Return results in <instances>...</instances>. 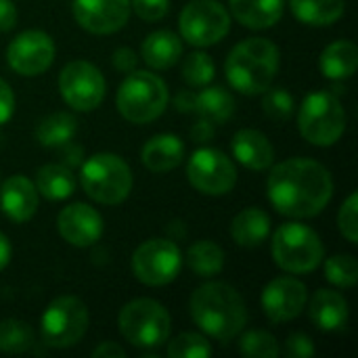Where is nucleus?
Returning <instances> with one entry per match:
<instances>
[{
	"label": "nucleus",
	"mask_w": 358,
	"mask_h": 358,
	"mask_svg": "<svg viewBox=\"0 0 358 358\" xmlns=\"http://www.w3.org/2000/svg\"><path fill=\"white\" fill-rule=\"evenodd\" d=\"M266 193L279 214L296 220L313 218L331 201L334 178L323 164L306 157H294L271 170Z\"/></svg>",
	"instance_id": "f257e3e1"
},
{
	"label": "nucleus",
	"mask_w": 358,
	"mask_h": 358,
	"mask_svg": "<svg viewBox=\"0 0 358 358\" xmlns=\"http://www.w3.org/2000/svg\"><path fill=\"white\" fill-rule=\"evenodd\" d=\"M189 313L193 323L220 344L233 342L248 323V308L241 294L220 281L197 287L189 300Z\"/></svg>",
	"instance_id": "f03ea898"
},
{
	"label": "nucleus",
	"mask_w": 358,
	"mask_h": 358,
	"mask_svg": "<svg viewBox=\"0 0 358 358\" xmlns=\"http://www.w3.org/2000/svg\"><path fill=\"white\" fill-rule=\"evenodd\" d=\"M224 71L229 84L241 94H262L279 71V48L268 38L241 40L229 52Z\"/></svg>",
	"instance_id": "7ed1b4c3"
},
{
	"label": "nucleus",
	"mask_w": 358,
	"mask_h": 358,
	"mask_svg": "<svg viewBox=\"0 0 358 358\" xmlns=\"http://www.w3.org/2000/svg\"><path fill=\"white\" fill-rule=\"evenodd\" d=\"M170 94L166 82L151 71H130L117 88L115 105L130 124H149L168 107Z\"/></svg>",
	"instance_id": "20e7f679"
},
{
	"label": "nucleus",
	"mask_w": 358,
	"mask_h": 358,
	"mask_svg": "<svg viewBox=\"0 0 358 358\" xmlns=\"http://www.w3.org/2000/svg\"><path fill=\"white\" fill-rule=\"evenodd\" d=\"M80 182L92 201L117 206L132 191V170L115 153H94L82 164Z\"/></svg>",
	"instance_id": "39448f33"
},
{
	"label": "nucleus",
	"mask_w": 358,
	"mask_h": 358,
	"mask_svg": "<svg viewBox=\"0 0 358 358\" xmlns=\"http://www.w3.org/2000/svg\"><path fill=\"white\" fill-rule=\"evenodd\" d=\"M273 260L279 268L292 275L313 273L325 258V248L321 237L302 222L281 224L271 243Z\"/></svg>",
	"instance_id": "423d86ee"
},
{
	"label": "nucleus",
	"mask_w": 358,
	"mask_h": 358,
	"mask_svg": "<svg viewBox=\"0 0 358 358\" xmlns=\"http://www.w3.org/2000/svg\"><path fill=\"white\" fill-rule=\"evenodd\" d=\"M300 134L315 147L336 145L346 130V111L336 94L317 90L304 96L298 111Z\"/></svg>",
	"instance_id": "0eeeda50"
},
{
	"label": "nucleus",
	"mask_w": 358,
	"mask_h": 358,
	"mask_svg": "<svg viewBox=\"0 0 358 358\" xmlns=\"http://www.w3.org/2000/svg\"><path fill=\"white\" fill-rule=\"evenodd\" d=\"M117 329L134 348H159L170 338L172 321L157 300L138 298L120 310Z\"/></svg>",
	"instance_id": "6e6552de"
},
{
	"label": "nucleus",
	"mask_w": 358,
	"mask_h": 358,
	"mask_svg": "<svg viewBox=\"0 0 358 358\" xmlns=\"http://www.w3.org/2000/svg\"><path fill=\"white\" fill-rule=\"evenodd\" d=\"M88 323L90 315L80 298L59 296L46 306L40 319L42 342L48 348H71L86 336Z\"/></svg>",
	"instance_id": "1a4fd4ad"
},
{
	"label": "nucleus",
	"mask_w": 358,
	"mask_h": 358,
	"mask_svg": "<svg viewBox=\"0 0 358 358\" xmlns=\"http://www.w3.org/2000/svg\"><path fill=\"white\" fill-rule=\"evenodd\" d=\"M178 29L191 46L206 48L218 44L229 34L231 15L218 0H193L182 8Z\"/></svg>",
	"instance_id": "9d476101"
},
{
	"label": "nucleus",
	"mask_w": 358,
	"mask_h": 358,
	"mask_svg": "<svg viewBox=\"0 0 358 358\" xmlns=\"http://www.w3.org/2000/svg\"><path fill=\"white\" fill-rule=\"evenodd\" d=\"M180 266L182 254L172 239H147L132 254V273L149 287L172 283L178 277Z\"/></svg>",
	"instance_id": "9b49d317"
},
{
	"label": "nucleus",
	"mask_w": 358,
	"mask_h": 358,
	"mask_svg": "<svg viewBox=\"0 0 358 358\" xmlns=\"http://www.w3.org/2000/svg\"><path fill=\"white\" fill-rule=\"evenodd\" d=\"M105 78L90 61H71L59 73L63 101L76 111H92L105 99Z\"/></svg>",
	"instance_id": "f8f14e48"
},
{
	"label": "nucleus",
	"mask_w": 358,
	"mask_h": 358,
	"mask_svg": "<svg viewBox=\"0 0 358 358\" xmlns=\"http://www.w3.org/2000/svg\"><path fill=\"white\" fill-rule=\"evenodd\" d=\"M187 178L203 195H227L237 185V168L218 149H197L187 164Z\"/></svg>",
	"instance_id": "ddd939ff"
},
{
	"label": "nucleus",
	"mask_w": 358,
	"mask_h": 358,
	"mask_svg": "<svg viewBox=\"0 0 358 358\" xmlns=\"http://www.w3.org/2000/svg\"><path fill=\"white\" fill-rule=\"evenodd\" d=\"M6 61L15 73L36 78L52 65L55 42L46 31L40 29L21 31L10 40L6 48Z\"/></svg>",
	"instance_id": "4468645a"
},
{
	"label": "nucleus",
	"mask_w": 358,
	"mask_h": 358,
	"mask_svg": "<svg viewBox=\"0 0 358 358\" xmlns=\"http://www.w3.org/2000/svg\"><path fill=\"white\" fill-rule=\"evenodd\" d=\"M130 0H73L71 13L78 25L94 36L120 31L130 17Z\"/></svg>",
	"instance_id": "2eb2a0df"
},
{
	"label": "nucleus",
	"mask_w": 358,
	"mask_h": 358,
	"mask_svg": "<svg viewBox=\"0 0 358 358\" xmlns=\"http://www.w3.org/2000/svg\"><path fill=\"white\" fill-rule=\"evenodd\" d=\"M306 285L294 277H277L262 292V310L273 323H287L306 308Z\"/></svg>",
	"instance_id": "dca6fc26"
},
{
	"label": "nucleus",
	"mask_w": 358,
	"mask_h": 358,
	"mask_svg": "<svg viewBox=\"0 0 358 358\" xmlns=\"http://www.w3.org/2000/svg\"><path fill=\"white\" fill-rule=\"evenodd\" d=\"M57 229H59V235L67 243L76 248H90L103 237L105 224H103L101 214L94 208H90L88 203L76 201V203L65 206L59 212Z\"/></svg>",
	"instance_id": "f3484780"
},
{
	"label": "nucleus",
	"mask_w": 358,
	"mask_h": 358,
	"mask_svg": "<svg viewBox=\"0 0 358 358\" xmlns=\"http://www.w3.org/2000/svg\"><path fill=\"white\" fill-rule=\"evenodd\" d=\"M0 210L13 222H27L38 210L36 185L23 174L6 178L0 187Z\"/></svg>",
	"instance_id": "a211bd4d"
},
{
	"label": "nucleus",
	"mask_w": 358,
	"mask_h": 358,
	"mask_svg": "<svg viewBox=\"0 0 358 358\" xmlns=\"http://www.w3.org/2000/svg\"><path fill=\"white\" fill-rule=\"evenodd\" d=\"M233 155L248 170H268L275 164V149L266 134L254 128H243L233 136Z\"/></svg>",
	"instance_id": "6ab92c4d"
},
{
	"label": "nucleus",
	"mask_w": 358,
	"mask_h": 358,
	"mask_svg": "<svg viewBox=\"0 0 358 358\" xmlns=\"http://www.w3.org/2000/svg\"><path fill=\"white\" fill-rule=\"evenodd\" d=\"M308 315L317 329L340 331L348 321V302L336 289H319L310 300Z\"/></svg>",
	"instance_id": "aec40b11"
},
{
	"label": "nucleus",
	"mask_w": 358,
	"mask_h": 358,
	"mask_svg": "<svg viewBox=\"0 0 358 358\" xmlns=\"http://www.w3.org/2000/svg\"><path fill=\"white\" fill-rule=\"evenodd\" d=\"M185 157V143L174 134H157L143 145L141 159L147 170L164 174L180 166Z\"/></svg>",
	"instance_id": "412c9836"
},
{
	"label": "nucleus",
	"mask_w": 358,
	"mask_h": 358,
	"mask_svg": "<svg viewBox=\"0 0 358 358\" xmlns=\"http://www.w3.org/2000/svg\"><path fill=\"white\" fill-rule=\"evenodd\" d=\"M233 17L248 29H268L281 17L285 0H229Z\"/></svg>",
	"instance_id": "4be33fe9"
},
{
	"label": "nucleus",
	"mask_w": 358,
	"mask_h": 358,
	"mask_svg": "<svg viewBox=\"0 0 358 358\" xmlns=\"http://www.w3.org/2000/svg\"><path fill=\"white\" fill-rule=\"evenodd\" d=\"M141 57L153 69H170L182 57V42L176 34L157 29L143 40Z\"/></svg>",
	"instance_id": "5701e85b"
},
{
	"label": "nucleus",
	"mask_w": 358,
	"mask_h": 358,
	"mask_svg": "<svg viewBox=\"0 0 358 358\" xmlns=\"http://www.w3.org/2000/svg\"><path fill=\"white\" fill-rule=\"evenodd\" d=\"M271 235V216L260 208L239 212L231 222V237L241 248H258Z\"/></svg>",
	"instance_id": "b1692460"
},
{
	"label": "nucleus",
	"mask_w": 358,
	"mask_h": 358,
	"mask_svg": "<svg viewBox=\"0 0 358 358\" xmlns=\"http://www.w3.org/2000/svg\"><path fill=\"white\" fill-rule=\"evenodd\" d=\"M321 73L329 80L342 82L355 76L358 67V48L350 40H336L321 52L319 59Z\"/></svg>",
	"instance_id": "393cba45"
},
{
	"label": "nucleus",
	"mask_w": 358,
	"mask_h": 358,
	"mask_svg": "<svg viewBox=\"0 0 358 358\" xmlns=\"http://www.w3.org/2000/svg\"><path fill=\"white\" fill-rule=\"evenodd\" d=\"M36 191L48 201H61L76 191V176L69 166L46 164L36 172Z\"/></svg>",
	"instance_id": "a878e982"
},
{
	"label": "nucleus",
	"mask_w": 358,
	"mask_h": 358,
	"mask_svg": "<svg viewBox=\"0 0 358 358\" xmlns=\"http://www.w3.org/2000/svg\"><path fill=\"white\" fill-rule=\"evenodd\" d=\"M292 13L298 21L315 27L336 23L346 8V0H289Z\"/></svg>",
	"instance_id": "bb28decb"
},
{
	"label": "nucleus",
	"mask_w": 358,
	"mask_h": 358,
	"mask_svg": "<svg viewBox=\"0 0 358 358\" xmlns=\"http://www.w3.org/2000/svg\"><path fill=\"white\" fill-rule=\"evenodd\" d=\"M195 113H199L203 120L216 124H224L235 113V99L229 90L220 86L203 88L195 94Z\"/></svg>",
	"instance_id": "cd10ccee"
},
{
	"label": "nucleus",
	"mask_w": 358,
	"mask_h": 358,
	"mask_svg": "<svg viewBox=\"0 0 358 358\" xmlns=\"http://www.w3.org/2000/svg\"><path fill=\"white\" fill-rule=\"evenodd\" d=\"M187 264L197 277H216L224 268V252L218 243L201 239L187 250Z\"/></svg>",
	"instance_id": "c85d7f7f"
},
{
	"label": "nucleus",
	"mask_w": 358,
	"mask_h": 358,
	"mask_svg": "<svg viewBox=\"0 0 358 358\" xmlns=\"http://www.w3.org/2000/svg\"><path fill=\"white\" fill-rule=\"evenodd\" d=\"M76 130H78L76 117L65 111H57V113L46 115L38 124L36 138L44 147H63L65 143H69L76 136Z\"/></svg>",
	"instance_id": "c756f323"
},
{
	"label": "nucleus",
	"mask_w": 358,
	"mask_h": 358,
	"mask_svg": "<svg viewBox=\"0 0 358 358\" xmlns=\"http://www.w3.org/2000/svg\"><path fill=\"white\" fill-rule=\"evenodd\" d=\"M34 344V331L25 321L4 319L0 321V350L8 355L27 352Z\"/></svg>",
	"instance_id": "7c9ffc66"
},
{
	"label": "nucleus",
	"mask_w": 358,
	"mask_h": 358,
	"mask_svg": "<svg viewBox=\"0 0 358 358\" xmlns=\"http://www.w3.org/2000/svg\"><path fill=\"white\" fill-rule=\"evenodd\" d=\"M325 279L336 287H355L358 281V262L352 254H336L325 262Z\"/></svg>",
	"instance_id": "2f4dec72"
},
{
	"label": "nucleus",
	"mask_w": 358,
	"mask_h": 358,
	"mask_svg": "<svg viewBox=\"0 0 358 358\" xmlns=\"http://www.w3.org/2000/svg\"><path fill=\"white\" fill-rule=\"evenodd\" d=\"M241 336V334H239ZM239 352L248 358H277L281 348L277 344V338L268 331H248L239 340Z\"/></svg>",
	"instance_id": "473e14b6"
},
{
	"label": "nucleus",
	"mask_w": 358,
	"mask_h": 358,
	"mask_svg": "<svg viewBox=\"0 0 358 358\" xmlns=\"http://www.w3.org/2000/svg\"><path fill=\"white\" fill-rule=\"evenodd\" d=\"M214 73H216V65L212 57L206 52H191L182 63V78L189 86L195 88L208 86L214 80Z\"/></svg>",
	"instance_id": "72a5a7b5"
},
{
	"label": "nucleus",
	"mask_w": 358,
	"mask_h": 358,
	"mask_svg": "<svg viewBox=\"0 0 358 358\" xmlns=\"http://www.w3.org/2000/svg\"><path fill=\"white\" fill-rule=\"evenodd\" d=\"M212 355L210 342L199 334H180L168 342L170 358H206Z\"/></svg>",
	"instance_id": "f704fd0d"
},
{
	"label": "nucleus",
	"mask_w": 358,
	"mask_h": 358,
	"mask_svg": "<svg viewBox=\"0 0 358 358\" xmlns=\"http://www.w3.org/2000/svg\"><path fill=\"white\" fill-rule=\"evenodd\" d=\"M262 109L273 122H287L296 111V101L285 88H266L262 99Z\"/></svg>",
	"instance_id": "c9c22d12"
},
{
	"label": "nucleus",
	"mask_w": 358,
	"mask_h": 358,
	"mask_svg": "<svg viewBox=\"0 0 358 358\" xmlns=\"http://www.w3.org/2000/svg\"><path fill=\"white\" fill-rule=\"evenodd\" d=\"M358 195L350 193V197L344 201L342 210L338 212V227L340 233L346 237L348 243H358Z\"/></svg>",
	"instance_id": "e433bc0d"
},
{
	"label": "nucleus",
	"mask_w": 358,
	"mask_h": 358,
	"mask_svg": "<svg viewBox=\"0 0 358 358\" xmlns=\"http://www.w3.org/2000/svg\"><path fill=\"white\" fill-rule=\"evenodd\" d=\"M130 8L143 19V21H159L168 15L170 0H132Z\"/></svg>",
	"instance_id": "4c0bfd02"
},
{
	"label": "nucleus",
	"mask_w": 358,
	"mask_h": 358,
	"mask_svg": "<svg viewBox=\"0 0 358 358\" xmlns=\"http://www.w3.org/2000/svg\"><path fill=\"white\" fill-rule=\"evenodd\" d=\"M285 355L289 358H313L317 355V348L308 336L292 334L285 342Z\"/></svg>",
	"instance_id": "58836bf2"
},
{
	"label": "nucleus",
	"mask_w": 358,
	"mask_h": 358,
	"mask_svg": "<svg viewBox=\"0 0 358 358\" xmlns=\"http://www.w3.org/2000/svg\"><path fill=\"white\" fill-rule=\"evenodd\" d=\"M136 65H138V55H136L132 48H128V46H120V48L113 52V67H115L117 71H122V73H130V71H134V69H136Z\"/></svg>",
	"instance_id": "ea45409f"
},
{
	"label": "nucleus",
	"mask_w": 358,
	"mask_h": 358,
	"mask_svg": "<svg viewBox=\"0 0 358 358\" xmlns=\"http://www.w3.org/2000/svg\"><path fill=\"white\" fill-rule=\"evenodd\" d=\"M13 111H15V94L6 84V80L0 78V126L10 120Z\"/></svg>",
	"instance_id": "a19ab883"
},
{
	"label": "nucleus",
	"mask_w": 358,
	"mask_h": 358,
	"mask_svg": "<svg viewBox=\"0 0 358 358\" xmlns=\"http://www.w3.org/2000/svg\"><path fill=\"white\" fill-rule=\"evenodd\" d=\"M17 25V6L13 0H0V34Z\"/></svg>",
	"instance_id": "79ce46f5"
},
{
	"label": "nucleus",
	"mask_w": 358,
	"mask_h": 358,
	"mask_svg": "<svg viewBox=\"0 0 358 358\" xmlns=\"http://www.w3.org/2000/svg\"><path fill=\"white\" fill-rule=\"evenodd\" d=\"M216 130H214V124L208 122V120H199L193 128H191V138L193 143H210L214 138Z\"/></svg>",
	"instance_id": "37998d69"
},
{
	"label": "nucleus",
	"mask_w": 358,
	"mask_h": 358,
	"mask_svg": "<svg viewBox=\"0 0 358 358\" xmlns=\"http://www.w3.org/2000/svg\"><path fill=\"white\" fill-rule=\"evenodd\" d=\"M94 358H126V350L115 344V342H103L99 348H94L92 352Z\"/></svg>",
	"instance_id": "c03bdc74"
},
{
	"label": "nucleus",
	"mask_w": 358,
	"mask_h": 358,
	"mask_svg": "<svg viewBox=\"0 0 358 358\" xmlns=\"http://www.w3.org/2000/svg\"><path fill=\"white\" fill-rule=\"evenodd\" d=\"M195 94L193 90H180L174 99V105L180 113H195Z\"/></svg>",
	"instance_id": "a18cd8bd"
},
{
	"label": "nucleus",
	"mask_w": 358,
	"mask_h": 358,
	"mask_svg": "<svg viewBox=\"0 0 358 358\" xmlns=\"http://www.w3.org/2000/svg\"><path fill=\"white\" fill-rule=\"evenodd\" d=\"M63 147H67L65 149V164L67 166H78L80 162H82V147H71L69 143H65Z\"/></svg>",
	"instance_id": "49530a36"
},
{
	"label": "nucleus",
	"mask_w": 358,
	"mask_h": 358,
	"mask_svg": "<svg viewBox=\"0 0 358 358\" xmlns=\"http://www.w3.org/2000/svg\"><path fill=\"white\" fill-rule=\"evenodd\" d=\"M8 262H10V243L6 235L0 233V271H4Z\"/></svg>",
	"instance_id": "de8ad7c7"
}]
</instances>
